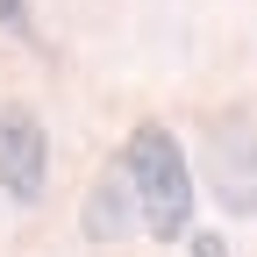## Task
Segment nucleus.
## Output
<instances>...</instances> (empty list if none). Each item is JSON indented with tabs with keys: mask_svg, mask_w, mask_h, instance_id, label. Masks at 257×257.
Masks as SVG:
<instances>
[{
	"mask_svg": "<svg viewBox=\"0 0 257 257\" xmlns=\"http://www.w3.org/2000/svg\"><path fill=\"white\" fill-rule=\"evenodd\" d=\"M114 165L128 179V200H136V229L150 243H186L193 236V200H200V186H193V165L165 121H136L114 150Z\"/></svg>",
	"mask_w": 257,
	"mask_h": 257,
	"instance_id": "1",
	"label": "nucleus"
},
{
	"mask_svg": "<svg viewBox=\"0 0 257 257\" xmlns=\"http://www.w3.org/2000/svg\"><path fill=\"white\" fill-rule=\"evenodd\" d=\"M0 193L22 207L50 193V128L36 107H0Z\"/></svg>",
	"mask_w": 257,
	"mask_h": 257,
	"instance_id": "2",
	"label": "nucleus"
},
{
	"mask_svg": "<svg viewBox=\"0 0 257 257\" xmlns=\"http://www.w3.org/2000/svg\"><path fill=\"white\" fill-rule=\"evenodd\" d=\"M207 186L229 214H257V121H214L207 136Z\"/></svg>",
	"mask_w": 257,
	"mask_h": 257,
	"instance_id": "3",
	"label": "nucleus"
},
{
	"mask_svg": "<svg viewBox=\"0 0 257 257\" xmlns=\"http://www.w3.org/2000/svg\"><path fill=\"white\" fill-rule=\"evenodd\" d=\"M79 229H86L93 243H121V236H136V200H128L121 165H107L100 179L86 186V200H79Z\"/></svg>",
	"mask_w": 257,
	"mask_h": 257,
	"instance_id": "4",
	"label": "nucleus"
},
{
	"mask_svg": "<svg viewBox=\"0 0 257 257\" xmlns=\"http://www.w3.org/2000/svg\"><path fill=\"white\" fill-rule=\"evenodd\" d=\"M186 257H229V243H221L214 229H193L186 236Z\"/></svg>",
	"mask_w": 257,
	"mask_h": 257,
	"instance_id": "5",
	"label": "nucleus"
},
{
	"mask_svg": "<svg viewBox=\"0 0 257 257\" xmlns=\"http://www.w3.org/2000/svg\"><path fill=\"white\" fill-rule=\"evenodd\" d=\"M0 29L8 36H29V0H0Z\"/></svg>",
	"mask_w": 257,
	"mask_h": 257,
	"instance_id": "6",
	"label": "nucleus"
}]
</instances>
